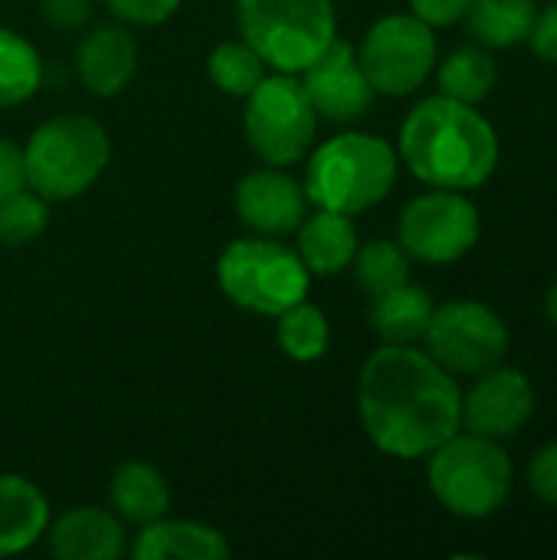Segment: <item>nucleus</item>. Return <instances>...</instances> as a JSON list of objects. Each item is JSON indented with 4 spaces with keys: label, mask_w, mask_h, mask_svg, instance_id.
I'll list each match as a JSON object with an SVG mask.
<instances>
[{
    "label": "nucleus",
    "mask_w": 557,
    "mask_h": 560,
    "mask_svg": "<svg viewBox=\"0 0 557 560\" xmlns=\"http://www.w3.org/2000/svg\"><path fill=\"white\" fill-rule=\"evenodd\" d=\"M358 410L371 443L397 459L430 456L463 430L460 384L410 345H384L364 361Z\"/></svg>",
    "instance_id": "nucleus-1"
},
{
    "label": "nucleus",
    "mask_w": 557,
    "mask_h": 560,
    "mask_svg": "<svg viewBox=\"0 0 557 560\" xmlns=\"http://www.w3.org/2000/svg\"><path fill=\"white\" fill-rule=\"evenodd\" d=\"M401 158L430 187L473 190L499 164V135L476 105L450 95L423 98L401 125Z\"/></svg>",
    "instance_id": "nucleus-2"
},
{
    "label": "nucleus",
    "mask_w": 557,
    "mask_h": 560,
    "mask_svg": "<svg viewBox=\"0 0 557 560\" xmlns=\"http://www.w3.org/2000/svg\"><path fill=\"white\" fill-rule=\"evenodd\" d=\"M394 184L397 151L378 135L345 131L312 154L302 187L309 203L355 217L387 200Z\"/></svg>",
    "instance_id": "nucleus-3"
},
{
    "label": "nucleus",
    "mask_w": 557,
    "mask_h": 560,
    "mask_svg": "<svg viewBox=\"0 0 557 560\" xmlns=\"http://www.w3.org/2000/svg\"><path fill=\"white\" fill-rule=\"evenodd\" d=\"M108 158L112 141L95 118L56 115L43 121L23 148L26 184L43 200H72L102 177Z\"/></svg>",
    "instance_id": "nucleus-4"
},
{
    "label": "nucleus",
    "mask_w": 557,
    "mask_h": 560,
    "mask_svg": "<svg viewBox=\"0 0 557 560\" xmlns=\"http://www.w3.org/2000/svg\"><path fill=\"white\" fill-rule=\"evenodd\" d=\"M437 502L456 518H489L512 492V459L499 440L453 433L430 453L427 466Z\"/></svg>",
    "instance_id": "nucleus-5"
},
{
    "label": "nucleus",
    "mask_w": 557,
    "mask_h": 560,
    "mask_svg": "<svg viewBox=\"0 0 557 560\" xmlns=\"http://www.w3.org/2000/svg\"><path fill=\"white\" fill-rule=\"evenodd\" d=\"M243 39L276 72H302L338 36L332 0H236Z\"/></svg>",
    "instance_id": "nucleus-6"
},
{
    "label": "nucleus",
    "mask_w": 557,
    "mask_h": 560,
    "mask_svg": "<svg viewBox=\"0 0 557 560\" xmlns=\"http://www.w3.org/2000/svg\"><path fill=\"white\" fill-rule=\"evenodd\" d=\"M312 272L299 253L276 243V236L233 240L217 262V282L223 295L253 315H282L309 295Z\"/></svg>",
    "instance_id": "nucleus-7"
},
{
    "label": "nucleus",
    "mask_w": 557,
    "mask_h": 560,
    "mask_svg": "<svg viewBox=\"0 0 557 560\" xmlns=\"http://www.w3.org/2000/svg\"><path fill=\"white\" fill-rule=\"evenodd\" d=\"M315 125L318 112L312 108L302 82H295V75L289 72L266 75L246 95V141L256 151V158L272 167L299 161L315 138Z\"/></svg>",
    "instance_id": "nucleus-8"
},
{
    "label": "nucleus",
    "mask_w": 557,
    "mask_h": 560,
    "mask_svg": "<svg viewBox=\"0 0 557 560\" xmlns=\"http://www.w3.org/2000/svg\"><path fill=\"white\" fill-rule=\"evenodd\" d=\"M358 62L381 95H410L417 92L437 66V36L414 13L381 16L358 49Z\"/></svg>",
    "instance_id": "nucleus-9"
},
{
    "label": "nucleus",
    "mask_w": 557,
    "mask_h": 560,
    "mask_svg": "<svg viewBox=\"0 0 557 560\" xmlns=\"http://www.w3.org/2000/svg\"><path fill=\"white\" fill-rule=\"evenodd\" d=\"M423 341H427V354L443 371L483 374L502 364L512 338L499 312L473 299H456L433 308Z\"/></svg>",
    "instance_id": "nucleus-10"
},
{
    "label": "nucleus",
    "mask_w": 557,
    "mask_h": 560,
    "mask_svg": "<svg viewBox=\"0 0 557 560\" xmlns=\"http://www.w3.org/2000/svg\"><path fill=\"white\" fill-rule=\"evenodd\" d=\"M479 240V210L463 190L433 187L414 197L397 226V243L417 262L443 266L463 259Z\"/></svg>",
    "instance_id": "nucleus-11"
},
{
    "label": "nucleus",
    "mask_w": 557,
    "mask_h": 560,
    "mask_svg": "<svg viewBox=\"0 0 557 560\" xmlns=\"http://www.w3.org/2000/svg\"><path fill=\"white\" fill-rule=\"evenodd\" d=\"M535 413V387L522 371L489 368L463 397L460 423L486 440H512Z\"/></svg>",
    "instance_id": "nucleus-12"
},
{
    "label": "nucleus",
    "mask_w": 557,
    "mask_h": 560,
    "mask_svg": "<svg viewBox=\"0 0 557 560\" xmlns=\"http://www.w3.org/2000/svg\"><path fill=\"white\" fill-rule=\"evenodd\" d=\"M302 89L312 108L328 121H358L374 102V89L358 62V49L338 36L312 66L302 69Z\"/></svg>",
    "instance_id": "nucleus-13"
},
{
    "label": "nucleus",
    "mask_w": 557,
    "mask_h": 560,
    "mask_svg": "<svg viewBox=\"0 0 557 560\" xmlns=\"http://www.w3.org/2000/svg\"><path fill=\"white\" fill-rule=\"evenodd\" d=\"M309 197L305 187L276 167H259L236 184V213L259 236L295 233L305 220Z\"/></svg>",
    "instance_id": "nucleus-14"
},
{
    "label": "nucleus",
    "mask_w": 557,
    "mask_h": 560,
    "mask_svg": "<svg viewBox=\"0 0 557 560\" xmlns=\"http://www.w3.org/2000/svg\"><path fill=\"white\" fill-rule=\"evenodd\" d=\"M76 69L92 95L112 98L121 89H128V82L135 79L138 43L125 26L115 23L95 26L76 49Z\"/></svg>",
    "instance_id": "nucleus-15"
},
{
    "label": "nucleus",
    "mask_w": 557,
    "mask_h": 560,
    "mask_svg": "<svg viewBox=\"0 0 557 560\" xmlns=\"http://www.w3.org/2000/svg\"><path fill=\"white\" fill-rule=\"evenodd\" d=\"M46 535L49 551L62 560H118L125 555V528L118 515L95 505L62 512Z\"/></svg>",
    "instance_id": "nucleus-16"
},
{
    "label": "nucleus",
    "mask_w": 557,
    "mask_h": 560,
    "mask_svg": "<svg viewBox=\"0 0 557 560\" xmlns=\"http://www.w3.org/2000/svg\"><path fill=\"white\" fill-rule=\"evenodd\" d=\"M131 555L138 560H227L230 545L210 525L158 518L141 528Z\"/></svg>",
    "instance_id": "nucleus-17"
},
{
    "label": "nucleus",
    "mask_w": 557,
    "mask_h": 560,
    "mask_svg": "<svg viewBox=\"0 0 557 560\" xmlns=\"http://www.w3.org/2000/svg\"><path fill=\"white\" fill-rule=\"evenodd\" d=\"M49 528V505L43 492L23 479L0 472V558L36 545Z\"/></svg>",
    "instance_id": "nucleus-18"
},
{
    "label": "nucleus",
    "mask_w": 557,
    "mask_h": 560,
    "mask_svg": "<svg viewBox=\"0 0 557 560\" xmlns=\"http://www.w3.org/2000/svg\"><path fill=\"white\" fill-rule=\"evenodd\" d=\"M358 253V230L351 217L322 210L299 223V259L312 276H335L351 266Z\"/></svg>",
    "instance_id": "nucleus-19"
},
{
    "label": "nucleus",
    "mask_w": 557,
    "mask_h": 560,
    "mask_svg": "<svg viewBox=\"0 0 557 560\" xmlns=\"http://www.w3.org/2000/svg\"><path fill=\"white\" fill-rule=\"evenodd\" d=\"M433 308L437 305L427 289L404 282V285L371 299L368 322H371V331L384 345H414L423 338V331L433 318Z\"/></svg>",
    "instance_id": "nucleus-20"
},
{
    "label": "nucleus",
    "mask_w": 557,
    "mask_h": 560,
    "mask_svg": "<svg viewBox=\"0 0 557 560\" xmlns=\"http://www.w3.org/2000/svg\"><path fill=\"white\" fill-rule=\"evenodd\" d=\"M108 499H112L115 515L138 528L164 518L171 505L164 476L148 463H121L108 482Z\"/></svg>",
    "instance_id": "nucleus-21"
},
{
    "label": "nucleus",
    "mask_w": 557,
    "mask_h": 560,
    "mask_svg": "<svg viewBox=\"0 0 557 560\" xmlns=\"http://www.w3.org/2000/svg\"><path fill=\"white\" fill-rule=\"evenodd\" d=\"M538 3L535 0H469L466 30L483 49H509L529 43L535 26Z\"/></svg>",
    "instance_id": "nucleus-22"
},
{
    "label": "nucleus",
    "mask_w": 557,
    "mask_h": 560,
    "mask_svg": "<svg viewBox=\"0 0 557 560\" xmlns=\"http://www.w3.org/2000/svg\"><path fill=\"white\" fill-rule=\"evenodd\" d=\"M437 79H440V95H450L466 105H479L492 95L496 62H492L489 49H483L479 43L460 46L443 59Z\"/></svg>",
    "instance_id": "nucleus-23"
},
{
    "label": "nucleus",
    "mask_w": 557,
    "mask_h": 560,
    "mask_svg": "<svg viewBox=\"0 0 557 560\" xmlns=\"http://www.w3.org/2000/svg\"><path fill=\"white\" fill-rule=\"evenodd\" d=\"M39 82H43L39 52L20 33L0 26V108L33 98Z\"/></svg>",
    "instance_id": "nucleus-24"
},
{
    "label": "nucleus",
    "mask_w": 557,
    "mask_h": 560,
    "mask_svg": "<svg viewBox=\"0 0 557 560\" xmlns=\"http://www.w3.org/2000/svg\"><path fill=\"white\" fill-rule=\"evenodd\" d=\"M351 262H355V279L368 299L384 295V292L410 282V256L404 253L401 243L371 240V243L358 246Z\"/></svg>",
    "instance_id": "nucleus-25"
},
{
    "label": "nucleus",
    "mask_w": 557,
    "mask_h": 560,
    "mask_svg": "<svg viewBox=\"0 0 557 560\" xmlns=\"http://www.w3.org/2000/svg\"><path fill=\"white\" fill-rule=\"evenodd\" d=\"M279 318V328H276V338H279V348L299 361V364H312L318 361L325 351H328V341H332V331H328V318L322 308L309 305L305 299L292 308H286Z\"/></svg>",
    "instance_id": "nucleus-26"
},
{
    "label": "nucleus",
    "mask_w": 557,
    "mask_h": 560,
    "mask_svg": "<svg viewBox=\"0 0 557 560\" xmlns=\"http://www.w3.org/2000/svg\"><path fill=\"white\" fill-rule=\"evenodd\" d=\"M207 75L210 82L227 92V95H250L263 79H266V59L243 39L220 43L210 59H207Z\"/></svg>",
    "instance_id": "nucleus-27"
},
{
    "label": "nucleus",
    "mask_w": 557,
    "mask_h": 560,
    "mask_svg": "<svg viewBox=\"0 0 557 560\" xmlns=\"http://www.w3.org/2000/svg\"><path fill=\"white\" fill-rule=\"evenodd\" d=\"M49 220V207L46 200L33 190H16L7 200H0V243L3 246H26L33 243Z\"/></svg>",
    "instance_id": "nucleus-28"
},
{
    "label": "nucleus",
    "mask_w": 557,
    "mask_h": 560,
    "mask_svg": "<svg viewBox=\"0 0 557 560\" xmlns=\"http://www.w3.org/2000/svg\"><path fill=\"white\" fill-rule=\"evenodd\" d=\"M529 489L545 505H557V443L542 446L529 463Z\"/></svg>",
    "instance_id": "nucleus-29"
},
{
    "label": "nucleus",
    "mask_w": 557,
    "mask_h": 560,
    "mask_svg": "<svg viewBox=\"0 0 557 560\" xmlns=\"http://www.w3.org/2000/svg\"><path fill=\"white\" fill-rule=\"evenodd\" d=\"M105 7L118 20H128L138 26H154V23H164L181 7V0H105Z\"/></svg>",
    "instance_id": "nucleus-30"
},
{
    "label": "nucleus",
    "mask_w": 557,
    "mask_h": 560,
    "mask_svg": "<svg viewBox=\"0 0 557 560\" xmlns=\"http://www.w3.org/2000/svg\"><path fill=\"white\" fill-rule=\"evenodd\" d=\"M39 10L56 30H82L92 20V0H39Z\"/></svg>",
    "instance_id": "nucleus-31"
},
{
    "label": "nucleus",
    "mask_w": 557,
    "mask_h": 560,
    "mask_svg": "<svg viewBox=\"0 0 557 560\" xmlns=\"http://www.w3.org/2000/svg\"><path fill=\"white\" fill-rule=\"evenodd\" d=\"M469 0H410V13L420 16L427 26H453L466 16Z\"/></svg>",
    "instance_id": "nucleus-32"
},
{
    "label": "nucleus",
    "mask_w": 557,
    "mask_h": 560,
    "mask_svg": "<svg viewBox=\"0 0 557 560\" xmlns=\"http://www.w3.org/2000/svg\"><path fill=\"white\" fill-rule=\"evenodd\" d=\"M26 187V167H23V148L0 138V200Z\"/></svg>",
    "instance_id": "nucleus-33"
},
{
    "label": "nucleus",
    "mask_w": 557,
    "mask_h": 560,
    "mask_svg": "<svg viewBox=\"0 0 557 560\" xmlns=\"http://www.w3.org/2000/svg\"><path fill=\"white\" fill-rule=\"evenodd\" d=\"M529 43H532L535 56H542L548 62H557V3L538 10L535 26L529 33Z\"/></svg>",
    "instance_id": "nucleus-34"
},
{
    "label": "nucleus",
    "mask_w": 557,
    "mask_h": 560,
    "mask_svg": "<svg viewBox=\"0 0 557 560\" xmlns=\"http://www.w3.org/2000/svg\"><path fill=\"white\" fill-rule=\"evenodd\" d=\"M545 315H548V322L557 328V282L548 289V299H545Z\"/></svg>",
    "instance_id": "nucleus-35"
}]
</instances>
